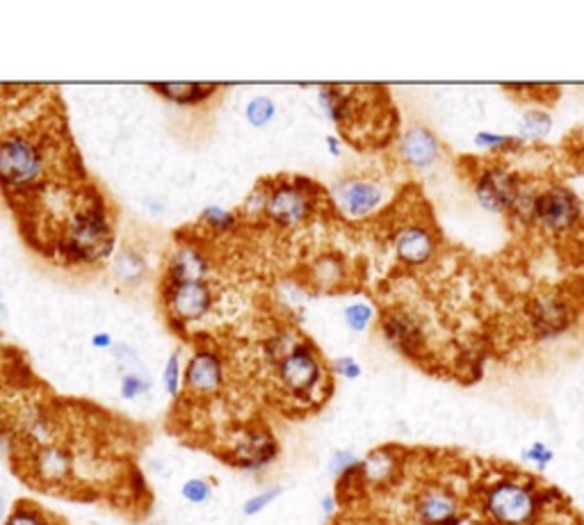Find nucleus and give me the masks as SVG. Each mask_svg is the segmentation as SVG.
Segmentation results:
<instances>
[{
    "mask_svg": "<svg viewBox=\"0 0 584 525\" xmlns=\"http://www.w3.org/2000/svg\"><path fill=\"white\" fill-rule=\"evenodd\" d=\"M5 313V302H3V297H0V315Z\"/></svg>",
    "mask_w": 584,
    "mask_h": 525,
    "instance_id": "58836bf2",
    "label": "nucleus"
},
{
    "mask_svg": "<svg viewBox=\"0 0 584 525\" xmlns=\"http://www.w3.org/2000/svg\"><path fill=\"white\" fill-rule=\"evenodd\" d=\"M73 452L62 443H48V446L28 450V473L32 480L42 482L44 487H60L69 482L73 475Z\"/></svg>",
    "mask_w": 584,
    "mask_h": 525,
    "instance_id": "4468645a",
    "label": "nucleus"
},
{
    "mask_svg": "<svg viewBox=\"0 0 584 525\" xmlns=\"http://www.w3.org/2000/svg\"><path fill=\"white\" fill-rule=\"evenodd\" d=\"M361 459L354 455V452H350V450H338V452H334V455H331V459H329V473H331V478L334 480H338L340 475H343L345 471H350V468L354 466V464H359Z\"/></svg>",
    "mask_w": 584,
    "mask_h": 525,
    "instance_id": "2f4dec72",
    "label": "nucleus"
},
{
    "mask_svg": "<svg viewBox=\"0 0 584 525\" xmlns=\"http://www.w3.org/2000/svg\"><path fill=\"white\" fill-rule=\"evenodd\" d=\"M475 144H480L482 149L491 151L493 156H502V153H511L523 147V142L518 140V137L496 135V133H480L475 137Z\"/></svg>",
    "mask_w": 584,
    "mask_h": 525,
    "instance_id": "b1692460",
    "label": "nucleus"
},
{
    "mask_svg": "<svg viewBox=\"0 0 584 525\" xmlns=\"http://www.w3.org/2000/svg\"><path fill=\"white\" fill-rule=\"evenodd\" d=\"M331 370L338 377H345V379H359L361 377V363L356 361L354 357H340L334 363H331Z\"/></svg>",
    "mask_w": 584,
    "mask_h": 525,
    "instance_id": "72a5a7b5",
    "label": "nucleus"
},
{
    "mask_svg": "<svg viewBox=\"0 0 584 525\" xmlns=\"http://www.w3.org/2000/svg\"><path fill=\"white\" fill-rule=\"evenodd\" d=\"M181 496L192 505H204L206 500H210V496H213V487H210V482L204 478H190L183 482Z\"/></svg>",
    "mask_w": 584,
    "mask_h": 525,
    "instance_id": "c756f323",
    "label": "nucleus"
},
{
    "mask_svg": "<svg viewBox=\"0 0 584 525\" xmlns=\"http://www.w3.org/2000/svg\"><path fill=\"white\" fill-rule=\"evenodd\" d=\"M475 525H584L571 498L521 466L477 459L470 489Z\"/></svg>",
    "mask_w": 584,
    "mask_h": 525,
    "instance_id": "f257e3e1",
    "label": "nucleus"
},
{
    "mask_svg": "<svg viewBox=\"0 0 584 525\" xmlns=\"http://www.w3.org/2000/svg\"><path fill=\"white\" fill-rule=\"evenodd\" d=\"M3 525H51V519L32 503H16L12 512L5 516Z\"/></svg>",
    "mask_w": 584,
    "mask_h": 525,
    "instance_id": "5701e85b",
    "label": "nucleus"
},
{
    "mask_svg": "<svg viewBox=\"0 0 584 525\" xmlns=\"http://www.w3.org/2000/svg\"><path fill=\"white\" fill-rule=\"evenodd\" d=\"M277 379L281 389L299 402L318 400L322 389H331L327 368L311 341H297L290 347L286 357L277 363Z\"/></svg>",
    "mask_w": 584,
    "mask_h": 525,
    "instance_id": "39448f33",
    "label": "nucleus"
},
{
    "mask_svg": "<svg viewBox=\"0 0 584 525\" xmlns=\"http://www.w3.org/2000/svg\"><path fill=\"white\" fill-rule=\"evenodd\" d=\"M210 261L197 245L183 242L167 258L165 281L169 284H183V281H208Z\"/></svg>",
    "mask_w": 584,
    "mask_h": 525,
    "instance_id": "dca6fc26",
    "label": "nucleus"
},
{
    "mask_svg": "<svg viewBox=\"0 0 584 525\" xmlns=\"http://www.w3.org/2000/svg\"><path fill=\"white\" fill-rule=\"evenodd\" d=\"M318 99L324 115L359 147L388 144L395 135L397 115L384 87L327 85Z\"/></svg>",
    "mask_w": 584,
    "mask_h": 525,
    "instance_id": "f03ea898",
    "label": "nucleus"
},
{
    "mask_svg": "<svg viewBox=\"0 0 584 525\" xmlns=\"http://www.w3.org/2000/svg\"><path fill=\"white\" fill-rule=\"evenodd\" d=\"M334 204L347 220H363L384 204V188L365 176H347L336 183Z\"/></svg>",
    "mask_w": 584,
    "mask_h": 525,
    "instance_id": "9d476101",
    "label": "nucleus"
},
{
    "mask_svg": "<svg viewBox=\"0 0 584 525\" xmlns=\"http://www.w3.org/2000/svg\"><path fill=\"white\" fill-rule=\"evenodd\" d=\"M115 249V233L105 204L94 197L73 210L64 224L60 240V256L67 263H96Z\"/></svg>",
    "mask_w": 584,
    "mask_h": 525,
    "instance_id": "7ed1b4c3",
    "label": "nucleus"
},
{
    "mask_svg": "<svg viewBox=\"0 0 584 525\" xmlns=\"http://www.w3.org/2000/svg\"><path fill=\"white\" fill-rule=\"evenodd\" d=\"M393 247L402 265L420 268L427 265L438 252V236L432 222L409 220L393 233Z\"/></svg>",
    "mask_w": 584,
    "mask_h": 525,
    "instance_id": "ddd939ff",
    "label": "nucleus"
},
{
    "mask_svg": "<svg viewBox=\"0 0 584 525\" xmlns=\"http://www.w3.org/2000/svg\"><path fill=\"white\" fill-rule=\"evenodd\" d=\"M144 272H146L144 258L137 252H133V249L121 252L115 261V274H117V279L121 281V284H135V281L142 279Z\"/></svg>",
    "mask_w": 584,
    "mask_h": 525,
    "instance_id": "aec40b11",
    "label": "nucleus"
},
{
    "mask_svg": "<svg viewBox=\"0 0 584 525\" xmlns=\"http://www.w3.org/2000/svg\"><path fill=\"white\" fill-rule=\"evenodd\" d=\"M199 222L215 233H231L238 229L240 220H238V215L222 206H208L204 208V213H201Z\"/></svg>",
    "mask_w": 584,
    "mask_h": 525,
    "instance_id": "4be33fe9",
    "label": "nucleus"
},
{
    "mask_svg": "<svg viewBox=\"0 0 584 525\" xmlns=\"http://www.w3.org/2000/svg\"><path fill=\"white\" fill-rule=\"evenodd\" d=\"M277 457L279 441L274 439V434L270 430L254 427V430H247L233 443L226 462L245 473H263L265 468L277 462Z\"/></svg>",
    "mask_w": 584,
    "mask_h": 525,
    "instance_id": "f8f14e48",
    "label": "nucleus"
},
{
    "mask_svg": "<svg viewBox=\"0 0 584 525\" xmlns=\"http://www.w3.org/2000/svg\"><path fill=\"white\" fill-rule=\"evenodd\" d=\"M281 494H283L281 487H267L265 491H261V494H256V496H251V498L245 500V505H242V514H245V516L261 514L265 507H270Z\"/></svg>",
    "mask_w": 584,
    "mask_h": 525,
    "instance_id": "7c9ffc66",
    "label": "nucleus"
},
{
    "mask_svg": "<svg viewBox=\"0 0 584 525\" xmlns=\"http://www.w3.org/2000/svg\"><path fill=\"white\" fill-rule=\"evenodd\" d=\"M265 188V217L281 229L304 224L320 204L322 190L306 179H283Z\"/></svg>",
    "mask_w": 584,
    "mask_h": 525,
    "instance_id": "0eeeda50",
    "label": "nucleus"
},
{
    "mask_svg": "<svg viewBox=\"0 0 584 525\" xmlns=\"http://www.w3.org/2000/svg\"><path fill=\"white\" fill-rule=\"evenodd\" d=\"M372 318H375V311H372V306L365 304V302L350 304L345 309V322H347V327H350L352 331H356V334H359V331L368 329Z\"/></svg>",
    "mask_w": 584,
    "mask_h": 525,
    "instance_id": "c85d7f7f",
    "label": "nucleus"
},
{
    "mask_svg": "<svg viewBox=\"0 0 584 525\" xmlns=\"http://www.w3.org/2000/svg\"><path fill=\"white\" fill-rule=\"evenodd\" d=\"M226 379L224 359L215 347H197L183 370V386L194 398H213Z\"/></svg>",
    "mask_w": 584,
    "mask_h": 525,
    "instance_id": "9b49d317",
    "label": "nucleus"
},
{
    "mask_svg": "<svg viewBox=\"0 0 584 525\" xmlns=\"http://www.w3.org/2000/svg\"><path fill=\"white\" fill-rule=\"evenodd\" d=\"M48 167L44 144L28 133H0V188L10 195H28L44 181Z\"/></svg>",
    "mask_w": 584,
    "mask_h": 525,
    "instance_id": "20e7f679",
    "label": "nucleus"
},
{
    "mask_svg": "<svg viewBox=\"0 0 584 525\" xmlns=\"http://www.w3.org/2000/svg\"><path fill=\"white\" fill-rule=\"evenodd\" d=\"M149 391H151V382H149V377H144L142 373L131 370V373H126L124 377H121L119 393L124 400H137Z\"/></svg>",
    "mask_w": 584,
    "mask_h": 525,
    "instance_id": "a878e982",
    "label": "nucleus"
},
{
    "mask_svg": "<svg viewBox=\"0 0 584 525\" xmlns=\"http://www.w3.org/2000/svg\"><path fill=\"white\" fill-rule=\"evenodd\" d=\"M505 90L511 92L509 96H514L516 101L525 103H543V105H553L559 99V87L555 85H505Z\"/></svg>",
    "mask_w": 584,
    "mask_h": 525,
    "instance_id": "6ab92c4d",
    "label": "nucleus"
},
{
    "mask_svg": "<svg viewBox=\"0 0 584 525\" xmlns=\"http://www.w3.org/2000/svg\"><path fill=\"white\" fill-rule=\"evenodd\" d=\"M162 382H165L167 395H172V398H178V395H181L183 370H181V357H178V352L169 354V359L165 363V373H162Z\"/></svg>",
    "mask_w": 584,
    "mask_h": 525,
    "instance_id": "cd10ccee",
    "label": "nucleus"
},
{
    "mask_svg": "<svg viewBox=\"0 0 584 525\" xmlns=\"http://www.w3.org/2000/svg\"><path fill=\"white\" fill-rule=\"evenodd\" d=\"M543 233L566 238L584 229V208L578 195L562 183L539 185L532 204V222Z\"/></svg>",
    "mask_w": 584,
    "mask_h": 525,
    "instance_id": "423d86ee",
    "label": "nucleus"
},
{
    "mask_svg": "<svg viewBox=\"0 0 584 525\" xmlns=\"http://www.w3.org/2000/svg\"><path fill=\"white\" fill-rule=\"evenodd\" d=\"M470 163H473L470 167L473 188L480 204L489 210H496V213L509 215L525 185L521 174H516L498 156H493V160H470Z\"/></svg>",
    "mask_w": 584,
    "mask_h": 525,
    "instance_id": "6e6552de",
    "label": "nucleus"
},
{
    "mask_svg": "<svg viewBox=\"0 0 584 525\" xmlns=\"http://www.w3.org/2000/svg\"><path fill=\"white\" fill-rule=\"evenodd\" d=\"M553 450H550L546 443H532L530 448L523 452V459L525 462H530L539 468H546L550 462H553Z\"/></svg>",
    "mask_w": 584,
    "mask_h": 525,
    "instance_id": "473e14b6",
    "label": "nucleus"
},
{
    "mask_svg": "<svg viewBox=\"0 0 584 525\" xmlns=\"http://www.w3.org/2000/svg\"><path fill=\"white\" fill-rule=\"evenodd\" d=\"M245 117L249 126L265 128L267 124H272L274 117H277V103H274L272 96H254V99L247 103Z\"/></svg>",
    "mask_w": 584,
    "mask_h": 525,
    "instance_id": "412c9836",
    "label": "nucleus"
},
{
    "mask_svg": "<svg viewBox=\"0 0 584 525\" xmlns=\"http://www.w3.org/2000/svg\"><path fill=\"white\" fill-rule=\"evenodd\" d=\"M564 151L566 163L575 167L578 174H584V128H575L569 140H564Z\"/></svg>",
    "mask_w": 584,
    "mask_h": 525,
    "instance_id": "bb28decb",
    "label": "nucleus"
},
{
    "mask_svg": "<svg viewBox=\"0 0 584 525\" xmlns=\"http://www.w3.org/2000/svg\"><path fill=\"white\" fill-rule=\"evenodd\" d=\"M327 144H329V147H331V153H334V156H338L340 149H338V142H336V137H327Z\"/></svg>",
    "mask_w": 584,
    "mask_h": 525,
    "instance_id": "4c0bfd02",
    "label": "nucleus"
},
{
    "mask_svg": "<svg viewBox=\"0 0 584 525\" xmlns=\"http://www.w3.org/2000/svg\"><path fill=\"white\" fill-rule=\"evenodd\" d=\"M441 142L436 140V135L429 128L413 124L407 131L400 135L397 142V156L409 169L416 172H425V169L434 167L441 160Z\"/></svg>",
    "mask_w": 584,
    "mask_h": 525,
    "instance_id": "2eb2a0df",
    "label": "nucleus"
},
{
    "mask_svg": "<svg viewBox=\"0 0 584 525\" xmlns=\"http://www.w3.org/2000/svg\"><path fill=\"white\" fill-rule=\"evenodd\" d=\"M92 345L96 347V350H110V347H115V341H112L110 334L101 331V334L92 336Z\"/></svg>",
    "mask_w": 584,
    "mask_h": 525,
    "instance_id": "c9c22d12",
    "label": "nucleus"
},
{
    "mask_svg": "<svg viewBox=\"0 0 584 525\" xmlns=\"http://www.w3.org/2000/svg\"><path fill=\"white\" fill-rule=\"evenodd\" d=\"M153 92H158L162 99L174 101L178 105H197L213 99L217 85L213 83H153Z\"/></svg>",
    "mask_w": 584,
    "mask_h": 525,
    "instance_id": "f3484780",
    "label": "nucleus"
},
{
    "mask_svg": "<svg viewBox=\"0 0 584 525\" xmlns=\"http://www.w3.org/2000/svg\"><path fill=\"white\" fill-rule=\"evenodd\" d=\"M213 290L208 281H183V284H162V304L169 318L178 325H192L204 320L213 309Z\"/></svg>",
    "mask_w": 584,
    "mask_h": 525,
    "instance_id": "1a4fd4ad",
    "label": "nucleus"
},
{
    "mask_svg": "<svg viewBox=\"0 0 584 525\" xmlns=\"http://www.w3.org/2000/svg\"><path fill=\"white\" fill-rule=\"evenodd\" d=\"M336 525H400V523H393V521H386V519H368V521H340Z\"/></svg>",
    "mask_w": 584,
    "mask_h": 525,
    "instance_id": "e433bc0d",
    "label": "nucleus"
},
{
    "mask_svg": "<svg viewBox=\"0 0 584 525\" xmlns=\"http://www.w3.org/2000/svg\"><path fill=\"white\" fill-rule=\"evenodd\" d=\"M320 510H322V514L324 516H336L338 514V510H340V503H338V498H336V494L334 496H324L322 500H320Z\"/></svg>",
    "mask_w": 584,
    "mask_h": 525,
    "instance_id": "f704fd0d",
    "label": "nucleus"
},
{
    "mask_svg": "<svg viewBox=\"0 0 584 525\" xmlns=\"http://www.w3.org/2000/svg\"><path fill=\"white\" fill-rule=\"evenodd\" d=\"M550 126H553V119H550L548 112L543 110H527L523 117V135L530 137V140H539V137L548 135Z\"/></svg>",
    "mask_w": 584,
    "mask_h": 525,
    "instance_id": "393cba45",
    "label": "nucleus"
},
{
    "mask_svg": "<svg viewBox=\"0 0 584 525\" xmlns=\"http://www.w3.org/2000/svg\"><path fill=\"white\" fill-rule=\"evenodd\" d=\"M311 277L320 288H336L345 279V265L340 256H322L313 263Z\"/></svg>",
    "mask_w": 584,
    "mask_h": 525,
    "instance_id": "a211bd4d",
    "label": "nucleus"
}]
</instances>
